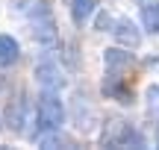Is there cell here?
<instances>
[{"mask_svg": "<svg viewBox=\"0 0 159 150\" xmlns=\"http://www.w3.org/2000/svg\"><path fill=\"white\" fill-rule=\"evenodd\" d=\"M103 62H106V71H127L133 65V53H127V47H109L103 50Z\"/></svg>", "mask_w": 159, "mask_h": 150, "instance_id": "cell-7", "label": "cell"}, {"mask_svg": "<svg viewBox=\"0 0 159 150\" xmlns=\"http://www.w3.org/2000/svg\"><path fill=\"white\" fill-rule=\"evenodd\" d=\"M3 121L12 133H24V124H27V94H18V97L9 100L3 112Z\"/></svg>", "mask_w": 159, "mask_h": 150, "instance_id": "cell-3", "label": "cell"}, {"mask_svg": "<svg viewBox=\"0 0 159 150\" xmlns=\"http://www.w3.org/2000/svg\"><path fill=\"white\" fill-rule=\"evenodd\" d=\"M77 47L74 44H65V62H68V68H77Z\"/></svg>", "mask_w": 159, "mask_h": 150, "instance_id": "cell-15", "label": "cell"}, {"mask_svg": "<svg viewBox=\"0 0 159 150\" xmlns=\"http://www.w3.org/2000/svg\"><path fill=\"white\" fill-rule=\"evenodd\" d=\"M115 144H118V147H142L144 144V139H142V133H136V130H133V127H127V124H124V127H121V133H118V139H115Z\"/></svg>", "mask_w": 159, "mask_h": 150, "instance_id": "cell-11", "label": "cell"}, {"mask_svg": "<svg viewBox=\"0 0 159 150\" xmlns=\"http://www.w3.org/2000/svg\"><path fill=\"white\" fill-rule=\"evenodd\" d=\"M35 77H39V82L44 88H59L65 82L62 71H59V65L53 62V59H41V62L35 65Z\"/></svg>", "mask_w": 159, "mask_h": 150, "instance_id": "cell-6", "label": "cell"}, {"mask_svg": "<svg viewBox=\"0 0 159 150\" xmlns=\"http://www.w3.org/2000/svg\"><path fill=\"white\" fill-rule=\"evenodd\" d=\"M139 12H142V24H144V29L159 33V3H156V0H142Z\"/></svg>", "mask_w": 159, "mask_h": 150, "instance_id": "cell-10", "label": "cell"}, {"mask_svg": "<svg viewBox=\"0 0 159 150\" xmlns=\"http://www.w3.org/2000/svg\"><path fill=\"white\" fill-rule=\"evenodd\" d=\"M18 59H21V44H18V38L0 33V65H15Z\"/></svg>", "mask_w": 159, "mask_h": 150, "instance_id": "cell-8", "label": "cell"}, {"mask_svg": "<svg viewBox=\"0 0 159 150\" xmlns=\"http://www.w3.org/2000/svg\"><path fill=\"white\" fill-rule=\"evenodd\" d=\"M148 112H150V118L159 121V88H150L148 91Z\"/></svg>", "mask_w": 159, "mask_h": 150, "instance_id": "cell-13", "label": "cell"}, {"mask_svg": "<svg viewBox=\"0 0 159 150\" xmlns=\"http://www.w3.org/2000/svg\"><path fill=\"white\" fill-rule=\"evenodd\" d=\"M39 144H41V147H68L71 141L65 139V135H59V130H50V135H41Z\"/></svg>", "mask_w": 159, "mask_h": 150, "instance_id": "cell-12", "label": "cell"}, {"mask_svg": "<svg viewBox=\"0 0 159 150\" xmlns=\"http://www.w3.org/2000/svg\"><path fill=\"white\" fill-rule=\"evenodd\" d=\"M35 124H39L41 133H50V130H59L65 124V106L59 100L56 88H44L35 103Z\"/></svg>", "mask_w": 159, "mask_h": 150, "instance_id": "cell-1", "label": "cell"}, {"mask_svg": "<svg viewBox=\"0 0 159 150\" xmlns=\"http://www.w3.org/2000/svg\"><path fill=\"white\" fill-rule=\"evenodd\" d=\"M33 35L39 44H50L56 41V24L50 18V9L44 3H39V9H33Z\"/></svg>", "mask_w": 159, "mask_h": 150, "instance_id": "cell-2", "label": "cell"}, {"mask_svg": "<svg viewBox=\"0 0 159 150\" xmlns=\"http://www.w3.org/2000/svg\"><path fill=\"white\" fill-rule=\"evenodd\" d=\"M103 94L112 100H118V103H130L133 100V91L124 86V80H121L118 71H106V80H103Z\"/></svg>", "mask_w": 159, "mask_h": 150, "instance_id": "cell-5", "label": "cell"}, {"mask_svg": "<svg viewBox=\"0 0 159 150\" xmlns=\"http://www.w3.org/2000/svg\"><path fill=\"white\" fill-rule=\"evenodd\" d=\"M97 0H68V12H71V21L77 24V27H83L85 21L91 18V12H94Z\"/></svg>", "mask_w": 159, "mask_h": 150, "instance_id": "cell-9", "label": "cell"}, {"mask_svg": "<svg viewBox=\"0 0 159 150\" xmlns=\"http://www.w3.org/2000/svg\"><path fill=\"white\" fill-rule=\"evenodd\" d=\"M112 27H115V18L109 15V12H103V15L97 18V29H109V33H112Z\"/></svg>", "mask_w": 159, "mask_h": 150, "instance_id": "cell-14", "label": "cell"}, {"mask_svg": "<svg viewBox=\"0 0 159 150\" xmlns=\"http://www.w3.org/2000/svg\"><path fill=\"white\" fill-rule=\"evenodd\" d=\"M112 35H115V41H118L121 47H127V50H136V47L142 44V33H139V27H136L133 21H127V18L115 21Z\"/></svg>", "mask_w": 159, "mask_h": 150, "instance_id": "cell-4", "label": "cell"}]
</instances>
